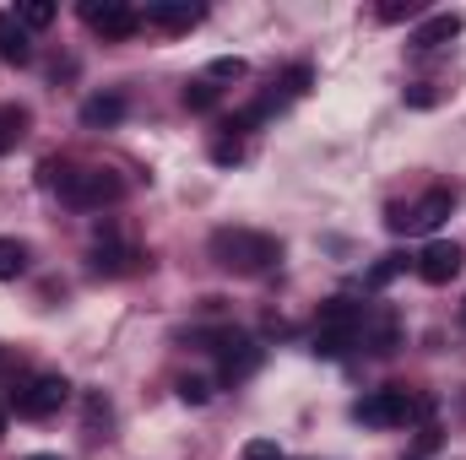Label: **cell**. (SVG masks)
Returning <instances> with one entry per match:
<instances>
[{
    "mask_svg": "<svg viewBox=\"0 0 466 460\" xmlns=\"http://www.w3.org/2000/svg\"><path fill=\"white\" fill-rule=\"evenodd\" d=\"M244 460H288V455H282L271 439H249V445H244Z\"/></svg>",
    "mask_w": 466,
    "mask_h": 460,
    "instance_id": "cell-25",
    "label": "cell"
},
{
    "mask_svg": "<svg viewBox=\"0 0 466 460\" xmlns=\"http://www.w3.org/2000/svg\"><path fill=\"white\" fill-rule=\"evenodd\" d=\"M119 119H125V98H119V93H93V98L82 104V125H93V130H98V125H119Z\"/></svg>",
    "mask_w": 466,
    "mask_h": 460,
    "instance_id": "cell-16",
    "label": "cell"
},
{
    "mask_svg": "<svg viewBox=\"0 0 466 460\" xmlns=\"http://www.w3.org/2000/svg\"><path fill=\"white\" fill-rule=\"evenodd\" d=\"M44 185L60 190V201L76 206V212H104V206L125 201V179L115 168H60V163H44Z\"/></svg>",
    "mask_w": 466,
    "mask_h": 460,
    "instance_id": "cell-2",
    "label": "cell"
},
{
    "mask_svg": "<svg viewBox=\"0 0 466 460\" xmlns=\"http://www.w3.org/2000/svg\"><path fill=\"white\" fill-rule=\"evenodd\" d=\"M461 325H466V304H461Z\"/></svg>",
    "mask_w": 466,
    "mask_h": 460,
    "instance_id": "cell-29",
    "label": "cell"
},
{
    "mask_svg": "<svg viewBox=\"0 0 466 460\" xmlns=\"http://www.w3.org/2000/svg\"><path fill=\"white\" fill-rule=\"evenodd\" d=\"M93 271H98V276H125V271H136V249H130V244H119L115 228H98V244H93Z\"/></svg>",
    "mask_w": 466,
    "mask_h": 460,
    "instance_id": "cell-12",
    "label": "cell"
},
{
    "mask_svg": "<svg viewBox=\"0 0 466 460\" xmlns=\"http://www.w3.org/2000/svg\"><path fill=\"white\" fill-rule=\"evenodd\" d=\"M466 265V249L456 238H434V244H423V255L412 260V271L429 282V287H445V282H456Z\"/></svg>",
    "mask_w": 466,
    "mask_h": 460,
    "instance_id": "cell-9",
    "label": "cell"
},
{
    "mask_svg": "<svg viewBox=\"0 0 466 460\" xmlns=\"http://www.w3.org/2000/svg\"><path fill=\"white\" fill-rule=\"evenodd\" d=\"M179 401H185V406H207V401H212V379L185 374V379H179Z\"/></svg>",
    "mask_w": 466,
    "mask_h": 460,
    "instance_id": "cell-22",
    "label": "cell"
},
{
    "mask_svg": "<svg viewBox=\"0 0 466 460\" xmlns=\"http://www.w3.org/2000/svg\"><path fill=\"white\" fill-rule=\"evenodd\" d=\"M423 5L418 0H390V5H380V22H412Z\"/></svg>",
    "mask_w": 466,
    "mask_h": 460,
    "instance_id": "cell-23",
    "label": "cell"
},
{
    "mask_svg": "<svg viewBox=\"0 0 466 460\" xmlns=\"http://www.w3.org/2000/svg\"><path fill=\"white\" fill-rule=\"evenodd\" d=\"M451 212H456V190H429L412 206H390L385 212V228L390 233H434Z\"/></svg>",
    "mask_w": 466,
    "mask_h": 460,
    "instance_id": "cell-6",
    "label": "cell"
},
{
    "mask_svg": "<svg viewBox=\"0 0 466 460\" xmlns=\"http://www.w3.org/2000/svg\"><path fill=\"white\" fill-rule=\"evenodd\" d=\"M27 271V244L22 238H0V282H16Z\"/></svg>",
    "mask_w": 466,
    "mask_h": 460,
    "instance_id": "cell-18",
    "label": "cell"
},
{
    "mask_svg": "<svg viewBox=\"0 0 466 460\" xmlns=\"http://www.w3.org/2000/svg\"><path fill=\"white\" fill-rule=\"evenodd\" d=\"M244 76H249V65H244L238 55H223V60L207 65V82H244Z\"/></svg>",
    "mask_w": 466,
    "mask_h": 460,
    "instance_id": "cell-21",
    "label": "cell"
},
{
    "mask_svg": "<svg viewBox=\"0 0 466 460\" xmlns=\"http://www.w3.org/2000/svg\"><path fill=\"white\" fill-rule=\"evenodd\" d=\"M363 315L369 309H358L348 298H331V304H320V320H315V352L320 357H342L358 346V331H363Z\"/></svg>",
    "mask_w": 466,
    "mask_h": 460,
    "instance_id": "cell-4",
    "label": "cell"
},
{
    "mask_svg": "<svg viewBox=\"0 0 466 460\" xmlns=\"http://www.w3.org/2000/svg\"><path fill=\"white\" fill-rule=\"evenodd\" d=\"M396 342H401L396 309H369L363 315V331H358V346H369L374 357H385V352H396Z\"/></svg>",
    "mask_w": 466,
    "mask_h": 460,
    "instance_id": "cell-11",
    "label": "cell"
},
{
    "mask_svg": "<svg viewBox=\"0 0 466 460\" xmlns=\"http://www.w3.org/2000/svg\"><path fill=\"white\" fill-rule=\"evenodd\" d=\"M16 22H22L27 33L49 27V22H55V0H22V5H16Z\"/></svg>",
    "mask_w": 466,
    "mask_h": 460,
    "instance_id": "cell-19",
    "label": "cell"
},
{
    "mask_svg": "<svg viewBox=\"0 0 466 460\" xmlns=\"http://www.w3.org/2000/svg\"><path fill=\"white\" fill-rule=\"evenodd\" d=\"M429 450H440V423H423V434H418V455H429Z\"/></svg>",
    "mask_w": 466,
    "mask_h": 460,
    "instance_id": "cell-26",
    "label": "cell"
},
{
    "mask_svg": "<svg viewBox=\"0 0 466 460\" xmlns=\"http://www.w3.org/2000/svg\"><path fill=\"white\" fill-rule=\"evenodd\" d=\"M27 460H60V455H27Z\"/></svg>",
    "mask_w": 466,
    "mask_h": 460,
    "instance_id": "cell-27",
    "label": "cell"
},
{
    "mask_svg": "<svg viewBox=\"0 0 466 460\" xmlns=\"http://www.w3.org/2000/svg\"><path fill=\"white\" fill-rule=\"evenodd\" d=\"M407 265H412L407 255H380V260H374V265L363 271V287H374V293H380V287H390V282H396V276H401Z\"/></svg>",
    "mask_w": 466,
    "mask_h": 460,
    "instance_id": "cell-17",
    "label": "cell"
},
{
    "mask_svg": "<svg viewBox=\"0 0 466 460\" xmlns=\"http://www.w3.org/2000/svg\"><path fill=\"white\" fill-rule=\"evenodd\" d=\"M27 125H33V115H27L22 104H0V157L22 146V135H27Z\"/></svg>",
    "mask_w": 466,
    "mask_h": 460,
    "instance_id": "cell-15",
    "label": "cell"
},
{
    "mask_svg": "<svg viewBox=\"0 0 466 460\" xmlns=\"http://www.w3.org/2000/svg\"><path fill=\"white\" fill-rule=\"evenodd\" d=\"M207 249L233 276H266L282 260V238H271V233H260V228H218L207 238Z\"/></svg>",
    "mask_w": 466,
    "mask_h": 460,
    "instance_id": "cell-1",
    "label": "cell"
},
{
    "mask_svg": "<svg viewBox=\"0 0 466 460\" xmlns=\"http://www.w3.org/2000/svg\"><path fill=\"white\" fill-rule=\"evenodd\" d=\"M352 417L363 428H407V423H429L434 417V401L418 395V390H407V385H385V390L363 395L352 406Z\"/></svg>",
    "mask_w": 466,
    "mask_h": 460,
    "instance_id": "cell-3",
    "label": "cell"
},
{
    "mask_svg": "<svg viewBox=\"0 0 466 460\" xmlns=\"http://www.w3.org/2000/svg\"><path fill=\"white\" fill-rule=\"evenodd\" d=\"M0 434H5V412H0Z\"/></svg>",
    "mask_w": 466,
    "mask_h": 460,
    "instance_id": "cell-28",
    "label": "cell"
},
{
    "mask_svg": "<svg viewBox=\"0 0 466 460\" xmlns=\"http://www.w3.org/2000/svg\"><path fill=\"white\" fill-rule=\"evenodd\" d=\"M185 109H190V115H207V109H218V87H212L207 76H201V82H190V87H185Z\"/></svg>",
    "mask_w": 466,
    "mask_h": 460,
    "instance_id": "cell-20",
    "label": "cell"
},
{
    "mask_svg": "<svg viewBox=\"0 0 466 460\" xmlns=\"http://www.w3.org/2000/svg\"><path fill=\"white\" fill-rule=\"evenodd\" d=\"M238 157H244V141H233V135L212 141V163H238Z\"/></svg>",
    "mask_w": 466,
    "mask_h": 460,
    "instance_id": "cell-24",
    "label": "cell"
},
{
    "mask_svg": "<svg viewBox=\"0 0 466 460\" xmlns=\"http://www.w3.org/2000/svg\"><path fill=\"white\" fill-rule=\"evenodd\" d=\"M451 38H461V16H456V11H440V16H429V22H418L407 44L429 55V49H445Z\"/></svg>",
    "mask_w": 466,
    "mask_h": 460,
    "instance_id": "cell-13",
    "label": "cell"
},
{
    "mask_svg": "<svg viewBox=\"0 0 466 460\" xmlns=\"http://www.w3.org/2000/svg\"><path fill=\"white\" fill-rule=\"evenodd\" d=\"M212 352H218V379L223 385H244L260 368V346H255V336H244V331H218L212 336Z\"/></svg>",
    "mask_w": 466,
    "mask_h": 460,
    "instance_id": "cell-7",
    "label": "cell"
},
{
    "mask_svg": "<svg viewBox=\"0 0 466 460\" xmlns=\"http://www.w3.org/2000/svg\"><path fill=\"white\" fill-rule=\"evenodd\" d=\"M201 16H207V5H196V0H152L141 11V22L157 27V33H190Z\"/></svg>",
    "mask_w": 466,
    "mask_h": 460,
    "instance_id": "cell-10",
    "label": "cell"
},
{
    "mask_svg": "<svg viewBox=\"0 0 466 460\" xmlns=\"http://www.w3.org/2000/svg\"><path fill=\"white\" fill-rule=\"evenodd\" d=\"M82 22H87L98 38L119 44V38H130V33L141 27V11L125 5V0H87V5H82Z\"/></svg>",
    "mask_w": 466,
    "mask_h": 460,
    "instance_id": "cell-8",
    "label": "cell"
},
{
    "mask_svg": "<svg viewBox=\"0 0 466 460\" xmlns=\"http://www.w3.org/2000/svg\"><path fill=\"white\" fill-rule=\"evenodd\" d=\"M66 401H71V379H66V374H27V379L11 390V412L27 417V423L55 417Z\"/></svg>",
    "mask_w": 466,
    "mask_h": 460,
    "instance_id": "cell-5",
    "label": "cell"
},
{
    "mask_svg": "<svg viewBox=\"0 0 466 460\" xmlns=\"http://www.w3.org/2000/svg\"><path fill=\"white\" fill-rule=\"evenodd\" d=\"M0 60H5V65H27V60H33V38H27V27L16 22V11H0Z\"/></svg>",
    "mask_w": 466,
    "mask_h": 460,
    "instance_id": "cell-14",
    "label": "cell"
}]
</instances>
